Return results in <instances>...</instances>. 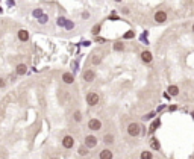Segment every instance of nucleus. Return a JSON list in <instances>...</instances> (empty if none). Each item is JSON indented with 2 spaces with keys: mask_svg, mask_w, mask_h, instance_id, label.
<instances>
[{
  "mask_svg": "<svg viewBox=\"0 0 194 159\" xmlns=\"http://www.w3.org/2000/svg\"><path fill=\"white\" fill-rule=\"evenodd\" d=\"M139 132H141V127H139L138 123H130V124L128 126V134H129L130 136H138Z\"/></svg>",
  "mask_w": 194,
  "mask_h": 159,
  "instance_id": "obj_1",
  "label": "nucleus"
},
{
  "mask_svg": "<svg viewBox=\"0 0 194 159\" xmlns=\"http://www.w3.org/2000/svg\"><path fill=\"white\" fill-rule=\"evenodd\" d=\"M100 100V97L97 92H88V96H86V103H88L90 106H96Z\"/></svg>",
  "mask_w": 194,
  "mask_h": 159,
  "instance_id": "obj_2",
  "label": "nucleus"
},
{
  "mask_svg": "<svg viewBox=\"0 0 194 159\" xmlns=\"http://www.w3.org/2000/svg\"><path fill=\"white\" fill-rule=\"evenodd\" d=\"M73 145H75V138H73L71 135H65V136L62 138V147L71 149Z\"/></svg>",
  "mask_w": 194,
  "mask_h": 159,
  "instance_id": "obj_3",
  "label": "nucleus"
},
{
  "mask_svg": "<svg viewBox=\"0 0 194 159\" xmlns=\"http://www.w3.org/2000/svg\"><path fill=\"white\" fill-rule=\"evenodd\" d=\"M17 38H18V41H21V43L29 41V32L26 30V29H20L17 32Z\"/></svg>",
  "mask_w": 194,
  "mask_h": 159,
  "instance_id": "obj_4",
  "label": "nucleus"
},
{
  "mask_svg": "<svg viewBox=\"0 0 194 159\" xmlns=\"http://www.w3.org/2000/svg\"><path fill=\"white\" fill-rule=\"evenodd\" d=\"M85 145H86L88 149L96 147V145H97V138H96L94 135H88V136H85Z\"/></svg>",
  "mask_w": 194,
  "mask_h": 159,
  "instance_id": "obj_5",
  "label": "nucleus"
},
{
  "mask_svg": "<svg viewBox=\"0 0 194 159\" xmlns=\"http://www.w3.org/2000/svg\"><path fill=\"white\" fill-rule=\"evenodd\" d=\"M88 127L91 130H100L102 129V123H100V120H97V118H93V120L88 121Z\"/></svg>",
  "mask_w": 194,
  "mask_h": 159,
  "instance_id": "obj_6",
  "label": "nucleus"
},
{
  "mask_svg": "<svg viewBox=\"0 0 194 159\" xmlns=\"http://www.w3.org/2000/svg\"><path fill=\"white\" fill-rule=\"evenodd\" d=\"M165 20H167V12H164V11L155 12V21L156 23H164Z\"/></svg>",
  "mask_w": 194,
  "mask_h": 159,
  "instance_id": "obj_7",
  "label": "nucleus"
},
{
  "mask_svg": "<svg viewBox=\"0 0 194 159\" xmlns=\"http://www.w3.org/2000/svg\"><path fill=\"white\" fill-rule=\"evenodd\" d=\"M94 77H96L94 70H86V71L84 73V81H85V82H93V81H94Z\"/></svg>",
  "mask_w": 194,
  "mask_h": 159,
  "instance_id": "obj_8",
  "label": "nucleus"
},
{
  "mask_svg": "<svg viewBox=\"0 0 194 159\" xmlns=\"http://www.w3.org/2000/svg\"><path fill=\"white\" fill-rule=\"evenodd\" d=\"M62 81H64V83L70 85V83L75 82V76H73L71 73H64V74H62Z\"/></svg>",
  "mask_w": 194,
  "mask_h": 159,
  "instance_id": "obj_9",
  "label": "nucleus"
},
{
  "mask_svg": "<svg viewBox=\"0 0 194 159\" xmlns=\"http://www.w3.org/2000/svg\"><path fill=\"white\" fill-rule=\"evenodd\" d=\"M26 71H28V67H26V64H18L17 68H15V73L18 76H23L26 74Z\"/></svg>",
  "mask_w": 194,
  "mask_h": 159,
  "instance_id": "obj_10",
  "label": "nucleus"
},
{
  "mask_svg": "<svg viewBox=\"0 0 194 159\" xmlns=\"http://www.w3.org/2000/svg\"><path fill=\"white\" fill-rule=\"evenodd\" d=\"M141 59H143V61L144 62H147V64H149V62H152V53L149 52V50H144L143 53H141Z\"/></svg>",
  "mask_w": 194,
  "mask_h": 159,
  "instance_id": "obj_11",
  "label": "nucleus"
},
{
  "mask_svg": "<svg viewBox=\"0 0 194 159\" xmlns=\"http://www.w3.org/2000/svg\"><path fill=\"white\" fill-rule=\"evenodd\" d=\"M100 159H112V151L109 149H105L100 151Z\"/></svg>",
  "mask_w": 194,
  "mask_h": 159,
  "instance_id": "obj_12",
  "label": "nucleus"
},
{
  "mask_svg": "<svg viewBox=\"0 0 194 159\" xmlns=\"http://www.w3.org/2000/svg\"><path fill=\"white\" fill-rule=\"evenodd\" d=\"M168 94L170 96H177L179 94V88L176 87V85H170L168 87Z\"/></svg>",
  "mask_w": 194,
  "mask_h": 159,
  "instance_id": "obj_13",
  "label": "nucleus"
},
{
  "mask_svg": "<svg viewBox=\"0 0 194 159\" xmlns=\"http://www.w3.org/2000/svg\"><path fill=\"white\" fill-rule=\"evenodd\" d=\"M150 147L153 150H159V149H161V144H159V141L156 140V138H153V140L150 141Z\"/></svg>",
  "mask_w": 194,
  "mask_h": 159,
  "instance_id": "obj_14",
  "label": "nucleus"
},
{
  "mask_svg": "<svg viewBox=\"0 0 194 159\" xmlns=\"http://www.w3.org/2000/svg\"><path fill=\"white\" fill-rule=\"evenodd\" d=\"M77 153L81 156H86V155H88V147H86V145H81L79 150H77Z\"/></svg>",
  "mask_w": 194,
  "mask_h": 159,
  "instance_id": "obj_15",
  "label": "nucleus"
},
{
  "mask_svg": "<svg viewBox=\"0 0 194 159\" xmlns=\"http://www.w3.org/2000/svg\"><path fill=\"white\" fill-rule=\"evenodd\" d=\"M103 141H105L106 144H112V142H114V135H111V134H106V135L103 136Z\"/></svg>",
  "mask_w": 194,
  "mask_h": 159,
  "instance_id": "obj_16",
  "label": "nucleus"
},
{
  "mask_svg": "<svg viewBox=\"0 0 194 159\" xmlns=\"http://www.w3.org/2000/svg\"><path fill=\"white\" fill-rule=\"evenodd\" d=\"M123 49H124V44L122 41H117L115 44H114V50H115V52H122Z\"/></svg>",
  "mask_w": 194,
  "mask_h": 159,
  "instance_id": "obj_17",
  "label": "nucleus"
},
{
  "mask_svg": "<svg viewBox=\"0 0 194 159\" xmlns=\"http://www.w3.org/2000/svg\"><path fill=\"white\" fill-rule=\"evenodd\" d=\"M100 29H102V26H100V24H94V26H93V29H91V34L97 36L99 32H100Z\"/></svg>",
  "mask_w": 194,
  "mask_h": 159,
  "instance_id": "obj_18",
  "label": "nucleus"
},
{
  "mask_svg": "<svg viewBox=\"0 0 194 159\" xmlns=\"http://www.w3.org/2000/svg\"><path fill=\"white\" fill-rule=\"evenodd\" d=\"M43 14H44V12H43V9H39V8L32 11V17H35V18H39V17H41Z\"/></svg>",
  "mask_w": 194,
  "mask_h": 159,
  "instance_id": "obj_19",
  "label": "nucleus"
},
{
  "mask_svg": "<svg viewBox=\"0 0 194 159\" xmlns=\"http://www.w3.org/2000/svg\"><path fill=\"white\" fill-rule=\"evenodd\" d=\"M159 124H161V121H159V118H158V120H155V121L152 123V126H150V132H155L156 127H159Z\"/></svg>",
  "mask_w": 194,
  "mask_h": 159,
  "instance_id": "obj_20",
  "label": "nucleus"
},
{
  "mask_svg": "<svg viewBox=\"0 0 194 159\" xmlns=\"http://www.w3.org/2000/svg\"><path fill=\"white\" fill-rule=\"evenodd\" d=\"M141 159H153V156H152V153H150V151L144 150L143 153H141Z\"/></svg>",
  "mask_w": 194,
  "mask_h": 159,
  "instance_id": "obj_21",
  "label": "nucleus"
},
{
  "mask_svg": "<svg viewBox=\"0 0 194 159\" xmlns=\"http://www.w3.org/2000/svg\"><path fill=\"white\" fill-rule=\"evenodd\" d=\"M38 21H39V23H41V24H46V23H47V21H49V17H47V15H46V14H43L41 17H39V18H38Z\"/></svg>",
  "mask_w": 194,
  "mask_h": 159,
  "instance_id": "obj_22",
  "label": "nucleus"
},
{
  "mask_svg": "<svg viewBox=\"0 0 194 159\" xmlns=\"http://www.w3.org/2000/svg\"><path fill=\"white\" fill-rule=\"evenodd\" d=\"M64 28H65L67 30H71L73 28H75V23H73V21H68V20H67V23H65Z\"/></svg>",
  "mask_w": 194,
  "mask_h": 159,
  "instance_id": "obj_23",
  "label": "nucleus"
},
{
  "mask_svg": "<svg viewBox=\"0 0 194 159\" xmlns=\"http://www.w3.org/2000/svg\"><path fill=\"white\" fill-rule=\"evenodd\" d=\"M82 120V112L81 111H76L75 112V121H81Z\"/></svg>",
  "mask_w": 194,
  "mask_h": 159,
  "instance_id": "obj_24",
  "label": "nucleus"
},
{
  "mask_svg": "<svg viewBox=\"0 0 194 159\" xmlns=\"http://www.w3.org/2000/svg\"><path fill=\"white\" fill-rule=\"evenodd\" d=\"M56 23H58V26H65V23H67V20H65L64 17H59Z\"/></svg>",
  "mask_w": 194,
  "mask_h": 159,
  "instance_id": "obj_25",
  "label": "nucleus"
},
{
  "mask_svg": "<svg viewBox=\"0 0 194 159\" xmlns=\"http://www.w3.org/2000/svg\"><path fill=\"white\" fill-rule=\"evenodd\" d=\"M91 62L94 64V65H96V64H99V62H100V56H99V55H94V56L91 58Z\"/></svg>",
  "mask_w": 194,
  "mask_h": 159,
  "instance_id": "obj_26",
  "label": "nucleus"
},
{
  "mask_svg": "<svg viewBox=\"0 0 194 159\" xmlns=\"http://www.w3.org/2000/svg\"><path fill=\"white\" fill-rule=\"evenodd\" d=\"M123 38H124V39H128V38H133V30H129V32H126Z\"/></svg>",
  "mask_w": 194,
  "mask_h": 159,
  "instance_id": "obj_27",
  "label": "nucleus"
},
{
  "mask_svg": "<svg viewBox=\"0 0 194 159\" xmlns=\"http://www.w3.org/2000/svg\"><path fill=\"white\" fill-rule=\"evenodd\" d=\"M5 87H6V81L3 77H0V89H3Z\"/></svg>",
  "mask_w": 194,
  "mask_h": 159,
  "instance_id": "obj_28",
  "label": "nucleus"
},
{
  "mask_svg": "<svg viewBox=\"0 0 194 159\" xmlns=\"http://www.w3.org/2000/svg\"><path fill=\"white\" fill-rule=\"evenodd\" d=\"M96 41H97L99 44H103V43H106V39L102 38V36H96Z\"/></svg>",
  "mask_w": 194,
  "mask_h": 159,
  "instance_id": "obj_29",
  "label": "nucleus"
},
{
  "mask_svg": "<svg viewBox=\"0 0 194 159\" xmlns=\"http://www.w3.org/2000/svg\"><path fill=\"white\" fill-rule=\"evenodd\" d=\"M82 18H84V20H88V18H90V12H86V11L82 12Z\"/></svg>",
  "mask_w": 194,
  "mask_h": 159,
  "instance_id": "obj_30",
  "label": "nucleus"
},
{
  "mask_svg": "<svg viewBox=\"0 0 194 159\" xmlns=\"http://www.w3.org/2000/svg\"><path fill=\"white\" fill-rule=\"evenodd\" d=\"M153 115H155V112H150V114H147V115H146L144 118H152Z\"/></svg>",
  "mask_w": 194,
  "mask_h": 159,
  "instance_id": "obj_31",
  "label": "nucleus"
},
{
  "mask_svg": "<svg viewBox=\"0 0 194 159\" xmlns=\"http://www.w3.org/2000/svg\"><path fill=\"white\" fill-rule=\"evenodd\" d=\"M2 118H3V112L0 111V120H2Z\"/></svg>",
  "mask_w": 194,
  "mask_h": 159,
  "instance_id": "obj_32",
  "label": "nucleus"
},
{
  "mask_svg": "<svg viewBox=\"0 0 194 159\" xmlns=\"http://www.w3.org/2000/svg\"><path fill=\"white\" fill-rule=\"evenodd\" d=\"M115 2H122V0H115Z\"/></svg>",
  "mask_w": 194,
  "mask_h": 159,
  "instance_id": "obj_33",
  "label": "nucleus"
},
{
  "mask_svg": "<svg viewBox=\"0 0 194 159\" xmlns=\"http://www.w3.org/2000/svg\"><path fill=\"white\" fill-rule=\"evenodd\" d=\"M193 118H194V112H193Z\"/></svg>",
  "mask_w": 194,
  "mask_h": 159,
  "instance_id": "obj_34",
  "label": "nucleus"
},
{
  "mask_svg": "<svg viewBox=\"0 0 194 159\" xmlns=\"http://www.w3.org/2000/svg\"><path fill=\"white\" fill-rule=\"evenodd\" d=\"M52 159H58V158H52Z\"/></svg>",
  "mask_w": 194,
  "mask_h": 159,
  "instance_id": "obj_35",
  "label": "nucleus"
},
{
  "mask_svg": "<svg viewBox=\"0 0 194 159\" xmlns=\"http://www.w3.org/2000/svg\"><path fill=\"white\" fill-rule=\"evenodd\" d=\"M0 38H2V34H0Z\"/></svg>",
  "mask_w": 194,
  "mask_h": 159,
  "instance_id": "obj_36",
  "label": "nucleus"
},
{
  "mask_svg": "<svg viewBox=\"0 0 194 159\" xmlns=\"http://www.w3.org/2000/svg\"><path fill=\"white\" fill-rule=\"evenodd\" d=\"M193 30H194V26H193Z\"/></svg>",
  "mask_w": 194,
  "mask_h": 159,
  "instance_id": "obj_37",
  "label": "nucleus"
}]
</instances>
